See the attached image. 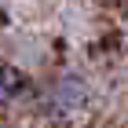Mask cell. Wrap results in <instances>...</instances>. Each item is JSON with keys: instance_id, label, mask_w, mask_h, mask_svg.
<instances>
[{"instance_id": "6da1fadb", "label": "cell", "mask_w": 128, "mask_h": 128, "mask_svg": "<svg viewBox=\"0 0 128 128\" xmlns=\"http://www.w3.org/2000/svg\"><path fill=\"white\" fill-rule=\"evenodd\" d=\"M88 99H92V84L80 73L66 70L44 84V92L37 95V110L44 117H70V114H80L88 106Z\"/></svg>"}, {"instance_id": "7a4b0ae2", "label": "cell", "mask_w": 128, "mask_h": 128, "mask_svg": "<svg viewBox=\"0 0 128 128\" xmlns=\"http://www.w3.org/2000/svg\"><path fill=\"white\" fill-rule=\"evenodd\" d=\"M26 88H30V80H26V73L15 66H0V102H15V99L26 95Z\"/></svg>"}]
</instances>
